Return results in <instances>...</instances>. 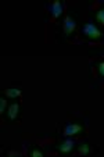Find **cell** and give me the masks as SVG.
Wrapping results in <instances>:
<instances>
[{"label":"cell","instance_id":"obj_1","mask_svg":"<svg viewBox=\"0 0 104 157\" xmlns=\"http://www.w3.org/2000/svg\"><path fill=\"white\" fill-rule=\"evenodd\" d=\"M83 35H86L87 38L95 39L96 40V39H100L101 36H103V33L97 29V27H96L95 24H92V22H86V24L83 25Z\"/></svg>","mask_w":104,"mask_h":157},{"label":"cell","instance_id":"obj_2","mask_svg":"<svg viewBox=\"0 0 104 157\" xmlns=\"http://www.w3.org/2000/svg\"><path fill=\"white\" fill-rule=\"evenodd\" d=\"M82 129H83L82 125H79V124H68V125H65V128H64V136L69 138V136H72V135L79 133Z\"/></svg>","mask_w":104,"mask_h":157},{"label":"cell","instance_id":"obj_3","mask_svg":"<svg viewBox=\"0 0 104 157\" xmlns=\"http://www.w3.org/2000/svg\"><path fill=\"white\" fill-rule=\"evenodd\" d=\"M64 33L65 35H69V33H72L75 31V28H76V22H75L74 18L71 17H67L65 20H64Z\"/></svg>","mask_w":104,"mask_h":157},{"label":"cell","instance_id":"obj_4","mask_svg":"<svg viewBox=\"0 0 104 157\" xmlns=\"http://www.w3.org/2000/svg\"><path fill=\"white\" fill-rule=\"evenodd\" d=\"M49 10L53 14V17H58L62 14V10H64V4L61 2H53V3L49 6Z\"/></svg>","mask_w":104,"mask_h":157},{"label":"cell","instance_id":"obj_5","mask_svg":"<svg viewBox=\"0 0 104 157\" xmlns=\"http://www.w3.org/2000/svg\"><path fill=\"white\" fill-rule=\"evenodd\" d=\"M74 145H75V142L72 139H67V140H64L62 143H60V145L57 146V149H58L60 151H62V153H68V151L72 150Z\"/></svg>","mask_w":104,"mask_h":157},{"label":"cell","instance_id":"obj_6","mask_svg":"<svg viewBox=\"0 0 104 157\" xmlns=\"http://www.w3.org/2000/svg\"><path fill=\"white\" fill-rule=\"evenodd\" d=\"M18 109H20L18 103H13L11 106L9 107V110H7V116H9L10 120H15V117L18 116Z\"/></svg>","mask_w":104,"mask_h":157},{"label":"cell","instance_id":"obj_7","mask_svg":"<svg viewBox=\"0 0 104 157\" xmlns=\"http://www.w3.org/2000/svg\"><path fill=\"white\" fill-rule=\"evenodd\" d=\"M4 92H6V95L9 96V98H17V96H20V95H21V90H20V89H17V88L6 89Z\"/></svg>","mask_w":104,"mask_h":157},{"label":"cell","instance_id":"obj_8","mask_svg":"<svg viewBox=\"0 0 104 157\" xmlns=\"http://www.w3.org/2000/svg\"><path fill=\"white\" fill-rule=\"evenodd\" d=\"M96 20H97L100 24L104 25V9H100L97 13H96Z\"/></svg>","mask_w":104,"mask_h":157},{"label":"cell","instance_id":"obj_9","mask_svg":"<svg viewBox=\"0 0 104 157\" xmlns=\"http://www.w3.org/2000/svg\"><path fill=\"white\" fill-rule=\"evenodd\" d=\"M89 151H90V147H89V145H87V143H83V145L79 146V153L89 154Z\"/></svg>","mask_w":104,"mask_h":157},{"label":"cell","instance_id":"obj_10","mask_svg":"<svg viewBox=\"0 0 104 157\" xmlns=\"http://www.w3.org/2000/svg\"><path fill=\"white\" fill-rule=\"evenodd\" d=\"M6 107H7V101L4 100L3 98H2V99H0V113H4Z\"/></svg>","mask_w":104,"mask_h":157},{"label":"cell","instance_id":"obj_11","mask_svg":"<svg viewBox=\"0 0 104 157\" xmlns=\"http://www.w3.org/2000/svg\"><path fill=\"white\" fill-rule=\"evenodd\" d=\"M32 156H43V151L40 150V149H35V150H32Z\"/></svg>","mask_w":104,"mask_h":157},{"label":"cell","instance_id":"obj_12","mask_svg":"<svg viewBox=\"0 0 104 157\" xmlns=\"http://www.w3.org/2000/svg\"><path fill=\"white\" fill-rule=\"evenodd\" d=\"M98 71H100L101 75H104V61H101L100 64H98Z\"/></svg>","mask_w":104,"mask_h":157}]
</instances>
